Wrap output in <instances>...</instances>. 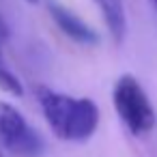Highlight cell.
I'll use <instances>...</instances> for the list:
<instances>
[{
    "instance_id": "6da1fadb",
    "label": "cell",
    "mask_w": 157,
    "mask_h": 157,
    "mask_svg": "<svg viewBox=\"0 0 157 157\" xmlns=\"http://www.w3.org/2000/svg\"><path fill=\"white\" fill-rule=\"evenodd\" d=\"M39 108L56 138L65 142H86L99 125V108L84 97H71L48 86H37Z\"/></svg>"
},
{
    "instance_id": "7a4b0ae2",
    "label": "cell",
    "mask_w": 157,
    "mask_h": 157,
    "mask_svg": "<svg viewBox=\"0 0 157 157\" xmlns=\"http://www.w3.org/2000/svg\"><path fill=\"white\" fill-rule=\"evenodd\" d=\"M114 110L121 116L123 125L133 136H144L155 127V108L144 93L142 84L133 75H121L112 90Z\"/></svg>"
},
{
    "instance_id": "3957f363",
    "label": "cell",
    "mask_w": 157,
    "mask_h": 157,
    "mask_svg": "<svg viewBox=\"0 0 157 157\" xmlns=\"http://www.w3.org/2000/svg\"><path fill=\"white\" fill-rule=\"evenodd\" d=\"M0 146L20 157H41L45 153V140L41 133L7 101H0Z\"/></svg>"
},
{
    "instance_id": "277c9868",
    "label": "cell",
    "mask_w": 157,
    "mask_h": 157,
    "mask_svg": "<svg viewBox=\"0 0 157 157\" xmlns=\"http://www.w3.org/2000/svg\"><path fill=\"white\" fill-rule=\"evenodd\" d=\"M48 11H50L54 24L69 39H73L75 43H80V45H97L99 43V35L84 20H80L75 13H71L67 7H63V5L54 2V0H50V2H48Z\"/></svg>"
},
{
    "instance_id": "5b68a950",
    "label": "cell",
    "mask_w": 157,
    "mask_h": 157,
    "mask_svg": "<svg viewBox=\"0 0 157 157\" xmlns=\"http://www.w3.org/2000/svg\"><path fill=\"white\" fill-rule=\"evenodd\" d=\"M95 5L99 7L112 39L121 43L127 35V13H125L123 0H95Z\"/></svg>"
},
{
    "instance_id": "8992f818",
    "label": "cell",
    "mask_w": 157,
    "mask_h": 157,
    "mask_svg": "<svg viewBox=\"0 0 157 157\" xmlns=\"http://www.w3.org/2000/svg\"><path fill=\"white\" fill-rule=\"evenodd\" d=\"M0 88H5V90H9V93H13V95H24V86H22V82L5 67V65H0Z\"/></svg>"
},
{
    "instance_id": "52a82bcc",
    "label": "cell",
    "mask_w": 157,
    "mask_h": 157,
    "mask_svg": "<svg viewBox=\"0 0 157 157\" xmlns=\"http://www.w3.org/2000/svg\"><path fill=\"white\" fill-rule=\"evenodd\" d=\"M26 2H30V5H35V2H39V0H26Z\"/></svg>"
},
{
    "instance_id": "ba28073f",
    "label": "cell",
    "mask_w": 157,
    "mask_h": 157,
    "mask_svg": "<svg viewBox=\"0 0 157 157\" xmlns=\"http://www.w3.org/2000/svg\"><path fill=\"white\" fill-rule=\"evenodd\" d=\"M0 65H5V63H2V52H0Z\"/></svg>"
},
{
    "instance_id": "9c48e42d",
    "label": "cell",
    "mask_w": 157,
    "mask_h": 157,
    "mask_svg": "<svg viewBox=\"0 0 157 157\" xmlns=\"http://www.w3.org/2000/svg\"><path fill=\"white\" fill-rule=\"evenodd\" d=\"M153 2H155V9H157V0H153Z\"/></svg>"
}]
</instances>
